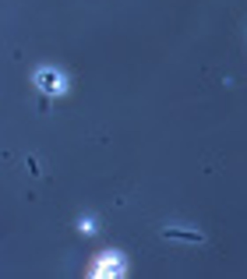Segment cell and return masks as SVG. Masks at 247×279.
Instances as JSON below:
<instances>
[{"label": "cell", "mask_w": 247, "mask_h": 279, "mask_svg": "<svg viewBox=\"0 0 247 279\" xmlns=\"http://www.w3.org/2000/svg\"><path fill=\"white\" fill-rule=\"evenodd\" d=\"M166 237H176V241H187V244H201V233H187V230H166Z\"/></svg>", "instance_id": "cell-1"}]
</instances>
